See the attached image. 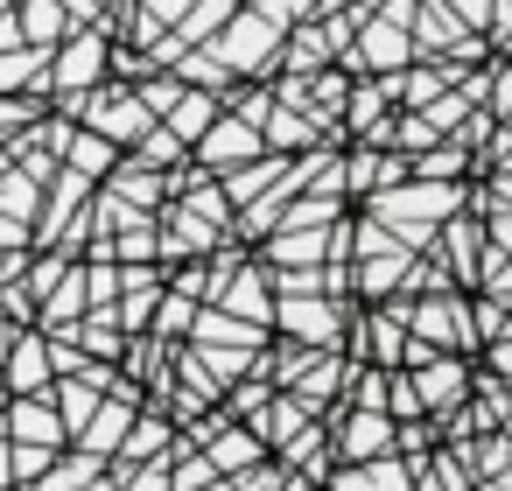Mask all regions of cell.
<instances>
[{"instance_id":"cell-1","label":"cell","mask_w":512,"mask_h":491,"mask_svg":"<svg viewBox=\"0 0 512 491\" xmlns=\"http://www.w3.org/2000/svg\"><path fill=\"white\" fill-rule=\"evenodd\" d=\"M463 197H470V183H428V176H400V183H379V190H365L358 204L407 246V253H428V239H435V225L449 218V211H463Z\"/></svg>"},{"instance_id":"cell-2","label":"cell","mask_w":512,"mask_h":491,"mask_svg":"<svg viewBox=\"0 0 512 491\" xmlns=\"http://www.w3.org/2000/svg\"><path fill=\"white\" fill-rule=\"evenodd\" d=\"M386 309L407 323V337H421V344H435V351H477V337H470V295L463 288H428V295H386Z\"/></svg>"},{"instance_id":"cell-3","label":"cell","mask_w":512,"mask_h":491,"mask_svg":"<svg viewBox=\"0 0 512 491\" xmlns=\"http://www.w3.org/2000/svg\"><path fill=\"white\" fill-rule=\"evenodd\" d=\"M211 50H218V64L246 85V78H267L274 71V50H281V29L274 22H260L253 8H246V0H239V8L225 15V29L211 36Z\"/></svg>"},{"instance_id":"cell-4","label":"cell","mask_w":512,"mask_h":491,"mask_svg":"<svg viewBox=\"0 0 512 491\" xmlns=\"http://www.w3.org/2000/svg\"><path fill=\"white\" fill-rule=\"evenodd\" d=\"M78 127L106 134V141H113V148L127 155V148H134V141H141V134L155 127V113H148V106L134 99V85L106 78V85H92V92H85V113H78Z\"/></svg>"},{"instance_id":"cell-5","label":"cell","mask_w":512,"mask_h":491,"mask_svg":"<svg viewBox=\"0 0 512 491\" xmlns=\"http://www.w3.org/2000/svg\"><path fill=\"white\" fill-rule=\"evenodd\" d=\"M344 323H351V302H337V295H274V330L295 337V344L337 351L344 344Z\"/></svg>"},{"instance_id":"cell-6","label":"cell","mask_w":512,"mask_h":491,"mask_svg":"<svg viewBox=\"0 0 512 491\" xmlns=\"http://www.w3.org/2000/svg\"><path fill=\"white\" fill-rule=\"evenodd\" d=\"M106 57H113V36L99 22L71 29L50 50V92H92V85H106Z\"/></svg>"},{"instance_id":"cell-7","label":"cell","mask_w":512,"mask_h":491,"mask_svg":"<svg viewBox=\"0 0 512 491\" xmlns=\"http://www.w3.org/2000/svg\"><path fill=\"white\" fill-rule=\"evenodd\" d=\"M428 260L449 274V288H477V274H484V225H477V211H449L442 225H435V239H428Z\"/></svg>"},{"instance_id":"cell-8","label":"cell","mask_w":512,"mask_h":491,"mask_svg":"<svg viewBox=\"0 0 512 491\" xmlns=\"http://www.w3.org/2000/svg\"><path fill=\"white\" fill-rule=\"evenodd\" d=\"M253 155H267L260 127H253V120H239V113H225V106H218V120L190 141V162H197V169H211V176H225V169H239V162H253Z\"/></svg>"},{"instance_id":"cell-9","label":"cell","mask_w":512,"mask_h":491,"mask_svg":"<svg viewBox=\"0 0 512 491\" xmlns=\"http://www.w3.org/2000/svg\"><path fill=\"white\" fill-rule=\"evenodd\" d=\"M407 372H414V393H421L428 421H442V414H456L470 400V358L463 351H435V358H421Z\"/></svg>"},{"instance_id":"cell-10","label":"cell","mask_w":512,"mask_h":491,"mask_svg":"<svg viewBox=\"0 0 512 491\" xmlns=\"http://www.w3.org/2000/svg\"><path fill=\"white\" fill-rule=\"evenodd\" d=\"M400 64H414V36L386 15H365L351 29V71L365 78V71H400Z\"/></svg>"},{"instance_id":"cell-11","label":"cell","mask_w":512,"mask_h":491,"mask_svg":"<svg viewBox=\"0 0 512 491\" xmlns=\"http://www.w3.org/2000/svg\"><path fill=\"white\" fill-rule=\"evenodd\" d=\"M50 337L29 323V330H15V344H8V365H0V393H50Z\"/></svg>"},{"instance_id":"cell-12","label":"cell","mask_w":512,"mask_h":491,"mask_svg":"<svg viewBox=\"0 0 512 491\" xmlns=\"http://www.w3.org/2000/svg\"><path fill=\"white\" fill-rule=\"evenodd\" d=\"M99 190H113V197L134 204V211H162V204H169V169H148L141 155H120V162L99 176Z\"/></svg>"},{"instance_id":"cell-13","label":"cell","mask_w":512,"mask_h":491,"mask_svg":"<svg viewBox=\"0 0 512 491\" xmlns=\"http://www.w3.org/2000/svg\"><path fill=\"white\" fill-rule=\"evenodd\" d=\"M0 421H8V435H15V442L64 449V421H57L50 393H8V400H0Z\"/></svg>"},{"instance_id":"cell-14","label":"cell","mask_w":512,"mask_h":491,"mask_svg":"<svg viewBox=\"0 0 512 491\" xmlns=\"http://www.w3.org/2000/svg\"><path fill=\"white\" fill-rule=\"evenodd\" d=\"M85 309H92V288H85V260H71V267H64V274L50 281V295L36 302V330H50V337H57V330H71V323H78Z\"/></svg>"},{"instance_id":"cell-15","label":"cell","mask_w":512,"mask_h":491,"mask_svg":"<svg viewBox=\"0 0 512 491\" xmlns=\"http://www.w3.org/2000/svg\"><path fill=\"white\" fill-rule=\"evenodd\" d=\"M309 421H316V407H309L302 393H288V386H274V393H267V407H260V414H246V428L267 442V456H274L288 435H302Z\"/></svg>"},{"instance_id":"cell-16","label":"cell","mask_w":512,"mask_h":491,"mask_svg":"<svg viewBox=\"0 0 512 491\" xmlns=\"http://www.w3.org/2000/svg\"><path fill=\"white\" fill-rule=\"evenodd\" d=\"M197 449H204V456L218 463V477H232V470H253V463L267 456V442H260V435H253L246 421H218V428H211V435H204Z\"/></svg>"},{"instance_id":"cell-17","label":"cell","mask_w":512,"mask_h":491,"mask_svg":"<svg viewBox=\"0 0 512 491\" xmlns=\"http://www.w3.org/2000/svg\"><path fill=\"white\" fill-rule=\"evenodd\" d=\"M274 64H281L288 78H302V71H323V64H337V50H330V36H323V22L309 15V22H295V29L281 36V50H274Z\"/></svg>"},{"instance_id":"cell-18","label":"cell","mask_w":512,"mask_h":491,"mask_svg":"<svg viewBox=\"0 0 512 491\" xmlns=\"http://www.w3.org/2000/svg\"><path fill=\"white\" fill-rule=\"evenodd\" d=\"M211 120H218V92H204V85H183V99H176V106L162 113V127H169V134H176L183 148H190V141H197V134H204Z\"/></svg>"},{"instance_id":"cell-19","label":"cell","mask_w":512,"mask_h":491,"mask_svg":"<svg viewBox=\"0 0 512 491\" xmlns=\"http://www.w3.org/2000/svg\"><path fill=\"white\" fill-rule=\"evenodd\" d=\"M0 218H15V225H29L36 232V218H43V183L29 176V169H0Z\"/></svg>"},{"instance_id":"cell-20","label":"cell","mask_w":512,"mask_h":491,"mask_svg":"<svg viewBox=\"0 0 512 491\" xmlns=\"http://www.w3.org/2000/svg\"><path fill=\"white\" fill-rule=\"evenodd\" d=\"M15 15H22V36H29L36 50H57V43L71 36V15L57 8V0H15Z\"/></svg>"},{"instance_id":"cell-21","label":"cell","mask_w":512,"mask_h":491,"mask_svg":"<svg viewBox=\"0 0 512 491\" xmlns=\"http://www.w3.org/2000/svg\"><path fill=\"white\" fill-rule=\"evenodd\" d=\"M190 316H197V302H190V295H176V288L162 281V295H155V316H148V330H155L162 344H183Z\"/></svg>"},{"instance_id":"cell-22","label":"cell","mask_w":512,"mask_h":491,"mask_svg":"<svg viewBox=\"0 0 512 491\" xmlns=\"http://www.w3.org/2000/svg\"><path fill=\"white\" fill-rule=\"evenodd\" d=\"M113 470V491H169V456H148V463H106Z\"/></svg>"},{"instance_id":"cell-23","label":"cell","mask_w":512,"mask_h":491,"mask_svg":"<svg viewBox=\"0 0 512 491\" xmlns=\"http://www.w3.org/2000/svg\"><path fill=\"white\" fill-rule=\"evenodd\" d=\"M246 8H253L260 22H274V29L288 36L295 22H309V15H316V0H246Z\"/></svg>"},{"instance_id":"cell-24","label":"cell","mask_w":512,"mask_h":491,"mask_svg":"<svg viewBox=\"0 0 512 491\" xmlns=\"http://www.w3.org/2000/svg\"><path fill=\"white\" fill-rule=\"evenodd\" d=\"M477 358H491V379H505V386H512V323H505V330H498Z\"/></svg>"},{"instance_id":"cell-25","label":"cell","mask_w":512,"mask_h":491,"mask_svg":"<svg viewBox=\"0 0 512 491\" xmlns=\"http://www.w3.org/2000/svg\"><path fill=\"white\" fill-rule=\"evenodd\" d=\"M442 8H449L463 29H477V36H484V22H491V0H442Z\"/></svg>"},{"instance_id":"cell-26","label":"cell","mask_w":512,"mask_h":491,"mask_svg":"<svg viewBox=\"0 0 512 491\" xmlns=\"http://www.w3.org/2000/svg\"><path fill=\"white\" fill-rule=\"evenodd\" d=\"M484 190H491V204H505V211H512V169H491V183H484Z\"/></svg>"},{"instance_id":"cell-27","label":"cell","mask_w":512,"mask_h":491,"mask_svg":"<svg viewBox=\"0 0 512 491\" xmlns=\"http://www.w3.org/2000/svg\"><path fill=\"white\" fill-rule=\"evenodd\" d=\"M8 246H36V239H29V225H15V218H0V253H8Z\"/></svg>"},{"instance_id":"cell-28","label":"cell","mask_w":512,"mask_h":491,"mask_svg":"<svg viewBox=\"0 0 512 491\" xmlns=\"http://www.w3.org/2000/svg\"><path fill=\"white\" fill-rule=\"evenodd\" d=\"M498 435H505V442H512V414H505V421H498Z\"/></svg>"},{"instance_id":"cell-29","label":"cell","mask_w":512,"mask_h":491,"mask_svg":"<svg viewBox=\"0 0 512 491\" xmlns=\"http://www.w3.org/2000/svg\"><path fill=\"white\" fill-rule=\"evenodd\" d=\"M505 323H512V302H505Z\"/></svg>"}]
</instances>
